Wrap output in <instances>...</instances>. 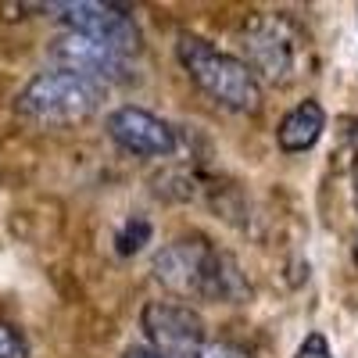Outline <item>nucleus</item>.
Masks as SVG:
<instances>
[{
	"label": "nucleus",
	"instance_id": "obj_13",
	"mask_svg": "<svg viewBox=\"0 0 358 358\" xmlns=\"http://www.w3.org/2000/svg\"><path fill=\"white\" fill-rule=\"evenodd\" d=\"M201 358H251L244 348H236V344H208L201 351Z\"/></svg>",
	"mask_w": 358,
	"mask_h": 358
},
{
	"label": "nucleus",
	"instance_id": "obj_8",
	"mask_svg": "<svg viewBox=\"0 0 358 358\" xmlns=\"http://www.w3.org/2000/svg\"><path fill=\"white\" fill-rule=\"evenodd\" d=\"M50 57L57 65H62V72H76L83 79H94L101 86L108 83H118L129 76V65L122 54H115L111 47L90 40V36H79V33H65L57 36L50 43Z\"/></svg>",
	"mask_w": 358,
	"mask_h": 358
},
{
	"label": "nucleus",
	"instance_id": "obj_2",
	"mask_svg": "<svg viewBox=\"0 0 358 358\" xmlns=\"http://www.w3.org/2000/svg\"><path fill=\"white\" fill-rule=\"evenodd\" d=\"M176 57L187 69V76L215 104L233 108V111H248V115H255L262 108V83L241 57H233V54L219 50L215 43H208L204 36H190V33L176 40Z\"/></svg>",
	"mask_w": 358,
	"mask_h": 358
},
{
	"label": "nucleus",
	"instance_id": "obj_1",
	"mask_svg": "<svg viewBox=\"0 0 358 358\" xmlns=\"http://www.w3.org/2000/svg\"><path fill=\"white\" fill-rule=\"evenodd\" d=\"M155 280L169 294L187 297V301L194 297V301L236 305L248 301L251 294L233 255H226L204 236H183V241H172L169 248H162L155 258Z\"/></svg>",
	"mask_w": 358,
	"mask_h": 358
},
{
	"label": "nucleus",
	"instance_id": "obj_3",
	"mask_svg": "<svg viewBox=\"0 0 358 358\" xmlns=\"http://www.w3.org/2000/svg\"><path fill=\"white\" fill-rule=\"evenodd\" d=\"M104 94H108V86L57 69L29 83L18 94L15 108L22 118H29L36 126H76L101 111Z\"/></svg>",
	"mask_w": 358,
	"mask_h": 358
},
{
	"label": "nucleus",
	"instance_id": "obj_4",
	"mask_svg": "<svg viewBox=\"0 0 358 358\" xmlns=\"http://www.w3.org/2000/svg\"><path fill=\"white\" fill-rule=\"evenodd\" d=\"M241 50H244V65L273 83H290L301 65V50L305 40L297 33V25L283 15H251L241 25Z\"/></svg>",
	"mask_w": 358,
	"mask_h": 358
},
{
	"label": "nucleus",
	"instance_id": "obj_9",
	"mask_svg": "<svg viewBox=\"0 0 358 358\" xmlns=\"http://www.w3.org/2000/svg\"><path fill=\"white\" fill-rule=\"evenodd\" d=\"M322 129H326V111L315 101H305V104H297L294 111L283 115V122L276 129V143L287 155H301L308 147H315Z\"/></svg>",
	"mask_w": 358,
	"mask_h": 358
},
{
	"label": "nucleus",
	"instance_id": "obj_15",
	"mask_svg": "<svg viewBox=\"0 0 358 358\" xmlns=\"http://www.w3.org/2000/svg\"><path fill=\"white\" fill-rule=\"evenodd\" d=\"M351 255H355V265H358V236H355V251Z\"/></svg>",
	"mask_w": 358,
	"mask_h": 358
},
{
	"label": "nucleus",
	"instance_id": "obj_11",
	"mask_svg": "<svg viewBox=\"0 0 358 358\" xmlns=\"http://www.w3.org/2000/svg\"><path fill=\"white\" fill-rule=\"evenodd\" d=\"M0 358H29V348L11 322H0Z\"/></svg>",
	"mask_w": 358,
	"mask_h": 358
},
{
	"label": "nucleus",
	"instance_id": "obj_12",
	"mask_svg": "<svg viewBox=\"0 0 358 358\" xmlns=\"http://www.w3.org/2000/svg\"><path fill=\"white\" fill-rule=\"evenodd\" d=\"M294 358H334V355H330V344H326L322 334H308L301 344H297Z\"/></svg>",
	"mask_w": 358,
	"mask_h": 358
},
{
	"label": "nucleus",
	"instance_id": "obj_6",
	"mask_svg": "<svg viewBox=\"0 0 358 358\" xmlns=\"http://www.w3.org/2000/svg\"><path fill=\"white\" fill-rule=\"evenodd\" d=\"M140 326L151 351L165 358H201L204 344V319L179 301H147L140 312Z\"/></svg>",
	"mask_w": 358,
	"mask_h": 358
},
{
	"label": "nucleus",
	"instance_id": "obj_7",
	"mask_svg": "<svg viewBox=\"0 0 358 358\" xmlns=\"http://www.w3.org/2000/svg\"><path fill=\"white\" fill-rule=\"evenodd\" d=\"M108 136L140 158H165L176 151V129L165 118L143 111V108H133V104L115 108L108 115Z\"/></svg>",
	"mask_w": 358,
	"mask_h": 358
},
{
	"label": "nucleus",
	"instance_id": "obj_5",
	"mask_svg": "<svg viewBox=\"0 0 358 358\" xmlns=\"http://www.w3.org/2000/svg\"><path fill=\"white\" fill-rule=\"evenodd\" d=\"M43 11H50L57 22H65L69 33L90 36V40L111 47L122 57H133L143 47V36H140L133 15L118 4H101V0H62V4H43Z\"/></svg>",
	"mask_w": 358,
	"mask_h": 358
},
{
	"label": "nucleus",
	"instance_id": "obj_16",
	"mask_svg": "<svg viewBox=\"0 0 358 358\" xmlns=\"http://www.w3.org/2000/svg\"><path fill=\"white\" fill-rule=\"evenodd\" d=\"M355 208H358V176H355Z\"/></svg>",
	"mask_w": 358,
	"mask_h": 358
},
{
	"label": "nucleus",
	"instance_id": "obj_14",
	"mask_svg": "<svg viewBox=\"0 0 358 358\" xmlns=\"http://www.w3.org/2000/svg\"><path fill=\"white\" fill-rule=\"evenodd\" d=\"M122 358H165V355H158V351H151V348H129Z\"/></svg>",
	"mask_w": 358,
	"mask_h": 358
},
{
	"label": "nucleus",
	"instance_id": "obj_10",
	"mask_svg": "<svg viewBox=\"0 0 358 358\" xmlns=\"http://www.w3.org/2000/svg\"><path fill=\"white\" fill-rule=\"evenodd\" d=\"M147 244H151V222L147 219H140V215H133L126 226H122V233L115 236V248H118V255H140Z\"/></svg>",
	"mask_w": 358,
	"mask_h": 358
}]
</instances>
